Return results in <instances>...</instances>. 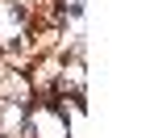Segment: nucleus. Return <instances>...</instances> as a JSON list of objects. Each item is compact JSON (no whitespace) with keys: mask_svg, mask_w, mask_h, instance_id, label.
I'll return each instance as SVG.
<instances>
[{"mask_svg":"<svg viewBox=\"0 0 158 138\" xmlns=\"http://www.w3.org/2000/svg\"><path fill=\"white\" fill-rule=\"evenodd\" d=\"M21 138H71L67 122L54 105H29L25 109V134Z\"/></svg>","mask_w":158,"mask_h":138,"instance_id":"nucleus-1","label":"nucleus"}]
</instances>
